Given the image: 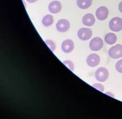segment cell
Wrapping results in <instances>:
<instances>
[{
    "label": "cell",
    "mask_w": 122,
    "mask_h": 119,
    "mask_svg": "<svg viewBox=\"0 0 122 119\" xmlns=\"http://www.w3.org/2000/svg\"><path fill=\"white\" fill-rule=\"evenodd\" d=\"M45 43H46V45H47L48 46L49 48H50V50H51L52 51H54V50H55L56 49V45L53 40H45Z\"/></svg>",
    "instance_id": "15"
},
{
    "label": "cell",
    "mask_w": 122,
    "mask_h": 119,
    "mask_svg": "<svg viewBox=\"0 0 122 119\" xmlns=\"http://www.w3.org/2000/svg\"><path fill=\"white\" fill-rule=\"evenodd\" d=\"M109 55L111 58L118 59L122 57V45L120 44L115 45L109 50Z\"/></svg>",
    "instance_id": "1"
},
{
    "label": "cell",
    "mask_w": 122,
    "mask_h": 119,
    "mask_svg": "<svg viewBox=\"0 0 122 119\" xmlns=\"http://www.w3.org/2000/svg\"><path fill=\"white\" fill-rule=\"evenodd\" d=\"M82 23L87 26H92L95 23L94 15L92 14H87L82 18Z\"/></svg>",
    "instance_id": "11"
},
{
    "label": "cell",
    "mask_w": 122,
    "mask_h": 119,
    "mask_svg": "<svg viewBox=\"0 0 122 119\" xmlns=\"http://www.w3.org/2000/svg\"><path fill=\"white\" fill-rule=\"evenodd\" d=\"M86 62L89 66L94 67L100 64V57L97 54H91L87 57Z\"/></svg>",
    "instance_id": "7"
},
{
    "label": "cell",
    "mask_w": 122,
    "mask_h": 119,
    "mask_svg": "<svg viewBox=\"0 0 122 119\" xmlns=\"http://www.w3.org/2000/svg\"><path fill=\"white\" fill-rule=\"evenodd\" d=\"M117 36L114 33L109 32V33L107 34L104 38L106 43L109 45H113L117 41Z\"/></svg>",
    "instance_id": "12"
},
{
    "label": "cell",
    "mask_w": 122,
    "mask_h": 119,
    "mask_svg": "<svg viewBox=\"0 0 122 119\" xmlns=\"http://www.w3.org/2000/svg\"><path fill=\"white\" fill-rule=\"evenodd\" d=\"M70 25L67 20L61 19L57 21L56 24V28L57 31L61 32H65L70 29Z\"/></svg>",
    "instance_id": "6"
},
{
    "label": "cell",
    "mask_w": 122,
    "mask_h": 119,
    "mask_svg": "<svg viewBox=\"0 0 122 119\" xmlns=\"http://www.w3.org/2000/svg\"><path fill=\"white\" fill-rule=\"evenodd\" d=\"M48 9L52 14H57L62 9V4L58 1H53L49 4Z\"/></svg>",
    "instance_id": "10"
},
{
    "label": "cell",
    "mask_w": 122,
    "mask_h": 119,
    "mask_svg": "<svg viewBox=\"0 0 122 119\" xmlns=\"http://www.w3.org/2000/svg\"><path fill=\"white\" fill-rule=\"evenodd\" d=\"M54 22V19H53V15H46L43 17L42 19V24L45 26H49L53 25Z\"/></svg>",
    "instance_id": "14"
},
{
    "label": "cell",
    "mask_w": 122,
    "mask_h": 119,
    "mask_svg": "<svg viewBox=\"0 0 122 119\" xmlns=\"http://www.w3.org/2000/svg\"><path fill=\"white\" fill-rule=\"evenodd\" d=\"M109 28L115 32H119L122 30V19L119 17H114L109 22Z\"/></svg>",
    "instance_id": "3"
},
{
    "label": "cell",
    "mask_w": 122,
    "mask_h": 119,
    "mask_svg": "<svg viewBox=\"0 0 122 119\" xmlns=\"http://www.w3.org/2000/svg\"><path fill=\"white\" fill-rule=\"evenodd\" d=\"M74 43L70 39L64 40L62 43V50L65 53H70L73 50Z\"/></svg>",
    "instance_id": "9"
},
{
    "label": "cell",
    "mask_w": 122,
    "mask_h": 119,
    "mask_svg": "<svg viewBox=\"0 0 122 119\" xmlns=\"http://www.w3.org/2000/svg\"><path fill=\"white\" fill-rule=\"evenodd\" d=\"M63 63H64V64H65L71 71H72L73 72V71L74 70V64L71 61H69V60H67V61H64Z\"/></svg>",
    "instance_id": "16"
},
{
    "label": "cell",
    "mask_w": 122,
    "mask_h": 119,
    "mask_svg": "<svg viewBox=\"0 0 122 119\" xmlns=\"http://www.w3.org/2000/svg\"><path fill=\"white\" fill-rule=\"evenodd\" d=\"M97 80L100 82H104L109 77L108 70L104 67L98 68L95 74Z\"/></svg>",
    "instance_id": "2"
},
{
    "label": "cell",
    "mask_w": 122,
    "mask_h": 119,
    "mask_svg": "<svg viewBox=\"0 0 122 119\" xmlns=\"http://www.w3.org/2000/svg\"><path fill=\"white\" fill-rule=\"evenodd\" d=\"M109 10L104 6L98 7L96 10V16L99 20H104L108 17Z\"/></svg>",
    "instance_id": "8"
},
{
    "label": "cell",
    "mask_w": 122,
    "mask_h": 119,
    "mask_svg": "<svg viewBox=\"0 0 122 119\" xmlns=\"http://www.w3.org/2000/svg\"><path fill=\"white\" fill-rule=\"evenodd\" d=\"M103 40L98 37H96L92 39L89 43V47L92 51H99L103 48Z\"/></svg>",
    "instance_id": "4"
},
{
    "label": "cell",
    "mask_w": 122,
    "mask_h": 119,
    "mask_svg": "<svg viewBox=\"0 0 122 119\" xmlns=\"http://www.w3.org/2000/svg\"><path fill=\"white\" fill-rule=\"evenodd\" d=\"M115 68L119 73H122V59L118 61L115 65Z\"/></svg>",
    "instance_id": "17"
},
{
    "label": "cell",
    "mask_w": 122,
    "mask_h": 119,
    "mask_svg": "<svg viewBox=\"0 0 122 119\" xmlns=\"http://www.w3.org/2000/svg\"><path fill=\"white\" fill-rule=\"evenodd\" d=\"M92 36V31L90 28H81L78 32V37L81 40H87L90 39Z\"/></svg>",
    "instance_id": "5"
},
{
    "label": "cell",
    "mask_w": 122,
    "mask_h": 119,
    "mask_svg": "<svg viewBox=\"0 0 122 119\" xmlns=\"http://www.w3.org/2000/svg\"><path fill=\"white\" fill-rule=\"evenodd\" d=\"M92 0H77V5L82 9H88L92 5Z\"/></svg>",
    "instance_id": "13"
},
{
    "label": "cell",
    "mask_w": 122,
    "mask_h": 119,
    "mask_svg": "<svg viewBox=\"0 0 122 119\" xmlns=\"http://www.w3.org/2000/svg\"><path fill=\"white\" fill-rule=\"evenodd\" d=\"M118 9H119L120 12L121 13H122V1L120 2L119 5H118Z\"/></svg>",
    "instance_id": "19"
},
{
    "label": "cell",
    "mask_w": 122,
    "mask_h": 119,
    "mask_svg": "<svg viewBox=\"0 0 122 119\" xmlns=\"http://www.w3.org/2000/svg\"><path fill=\"white\" fill-rule=\"evenodd\" d=\"M26 1L28 2V3H35V2H36L37 1H38V0H26Z\"/></svg>",
    "instance_id": "20"
},
{
    "label": "cell",
    "mask_w": 122,
    "mask_h": 119,
    "mask_svg": "<svg viewBox=\"0 0 122 119\" xmlns=\"http://www.w3.org/2000/svg\"><path fill=\"white\" fill-rule=\"evenodd\" d=\"M93 87H95V89H98V90L101 92H104V86L103 84H93Z\"/></svg>",
    "instance_id": "18"
}]
</instances>
